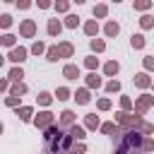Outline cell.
<instances>
[{
	"mask_svg": "<svg viewBox=\"0 0 154 154\" xmlns=\"http://www.w3.org/2000/svg\"><path fill=\"white\" fill-rule=\"evenodd\" d=\"M24 58H26V48H12L10 51V60L12 63H22Z\"/></svg>",
	"mask_w": 154,
	"mask_h": 154,
	"instance_id": "cell-4",
	"label": "cell"
},
{
	"mask_svg": "<svg viewBox=\"0 0 154 154\" xmlns=\"http://www.w3.org/2000/svg\"><path fill=\"white\" fill-rule=\"evenodd\" d=\"M106 34H108V36H116V34H118V24H116V22H108V24H106Z\"/></svg>",
	"mask_w": 154,
	"mask_h": 154,
	"instance_id": "cell-18",
	"label": "cell"
},
{
	"mask_svg": "<svg viewBox=\"0 0 154 154\" xmlns=\"http://www.w3.org/2000/svg\"><path fill=\"white\" fill-rule=\"evenodd\" d=\"M24 91H26V87H24V84H22V82H17V84H14V87H12V96H14V99H17V96H19V94H24Z\"/></svg>",
	"mask_w": 154,
	"mask_h": 154,
	"instance_id": "cell-14",
	"label": "cell"
},
{
	"mask_svg": "<svg viewBox=\"0 0 154 154\" xmlns=\"http://www.w3.org/2000/svg\"><path fill=\"white\" fill-rule=\"evenodd\" d=\"M34 29H36V26H34L31 19H26V22L22 24V34H24V36H34Z\"/></svg>",
	"mask_w": 154,
	"mask_h": 154,
	"instance_id": "cell-7",
	"label": "cell"
},
{
	"mask_svg": "<svg viewBox=\"0 0 154 154\" xmlns=\"http://www.w3.org/2000/svg\"><path fill=\"white\" fill-rule=\"evenodd\" d=\"M55 96H58V99H60V101H65V99H70V91H67V89H65V87H60V89H58V91H55Z\"/></svg>",
	"mask_w": 154,
	"mask_h": 154,
	"instance_id": "cell-22",
	"label": "cell"
},
{
	"mask_svg": "<svg viewBox=\"0 0 154 154\" xmlns=\"http://www.w3.org/2000/svg\"><path fill=\"white\" fill-rule=\"evenodd\" d=\"M55 7H58V10H60V12H65V10H67V2H58V5H55Z\"/></svg>",
	"mask_w": 154,
	"mask_h": 154,
	"instance_id": "cell-40",
	"label": "cell"
},
{
	"mask_svg": "<svg viewBox=\"0 0 154 154\" xmlns=\"http://www.w3.org/2000/svg\"><path fill=\"white\" fill-rule=\"evenodd\" d=\"M75 99H77V103H89V91L87 89H79L75 94Z\"/></svg>",
	"mask_w": 154,
	"mask_h": 154,
	"instance_id": "cell-9",
	"label": "cell"
},
{
	"mask_svg": "<svg viewBox=\"0 0 154 154\" xmlns=\"http://www.w3.org/2000/svg\"><path fill=\"white\" fill-rule=\"evenodd\" d=\"M96 63H99L96 58H87V67H89V70H94V67H96Z\"/></svg>",
	"mask_w": 154,
	"mask_h": 154,
	"instance_id": "cell-36",
	"label": "cell"
},
{
	"mask_svg": "<svg viewBox=\"0 0 154 154\" xmlns=\"http://www.w3.org/2000/svg\"><path fill=\"white\" fill-rule=\"evenodd\" d=\"M48 34H51V36L60 34V22H58V19H51V22H48Z\"/></svg>",
	"mask_w": 154,
	"mask_h": 154,
	"instance_id": "cell-8",
	"label": "cell"
},
{
	"mask_svg": "<svg viewBox=\"0 0 154 154\" xmlns=\"http://www.w3.org/2000/svg\"><path fill=\"white\" fill-rule=\"evenodd\" d=\"M0 65H2V58H0Z\"/></svg>",
	"mask_w": 154,
	"mask_h": 154,
	"instance_id": "cell-44",
	"label": "cell"
},
{
	"mask_svg": "<svg viewBox=\"0 0 154 154\" xmlns=\"http://www.w3.org/2000/svg\"><path fill=\"white\" fill-rule=\"evenodd\" d=\"M70 137H75V140H84V130H82L79 125H72V128H70Z\"/></svg>",
	"mask_w": 154,
	"mask_h": 154,
	"instance_id": "cell-10",
	"label": "cell"
},
{
	"mask_svg": "<svg viewBox=\"0 0 154 154\" xmlns=\"http://www.w3.org/2000/svg\"><path fill=\"white\" fill-rule=\"evenodd\" d=\"M91 48H94V51H103V41L94 38V41H91Z\"/></svg>",
	"mask_w": 154,
	"mask_h": 154,
	"instance_id": "cell-32",
	"label": "cell"
},
{
	"mask_svg": "<svg viewBox=\"0 0 154 154\" xmlns=\"http://www.w3.org/2000/svg\"><path fill=\"white\" fill-rule=\"evenodd\" d=\"M43 51H46V46H43L41 41H36V43L31 46V53H36V55H38V53H43Z\"/></svg>",
	"mask_w": 154,
	"mask_h": 154,
	"instance_id": "cell-24",
	"label": "cell"
},
{
	"mask_svg": "<svg viewBox=\"0 0 154 154\" xmlns=\"http://www.w3.org/2000/svg\"><path fill=\"white\" fill-rule=\"evenodd\" d=\"M84 31H87L89 36H94V34L99 31V26H96V22H87V26H84Z\"/></svg>",
	"mask_w": 154,
	"mask_h": 154,
	"instance_id": "cell-17",
	"label": "cell"
},
{
	"mask_svg": "<svg viewBox=\"0 0 154 154\" xmlns=\"http://www.w3.org/2000/svg\"><path fill=\"white\" fill-rule=\"evenodd\" d=\"M96 125H99V118H96V113L87 116V128H96Z\"/></svg>",
	"mask_w": 154,
	"mask_h": 154,
	"instance_id": "cell-23",
	"label": "cell"
},
{
	"mask_svg": "<svg viewBox=\"0 0 154 154\" xmlns=\"http://www.w3.org/2000/svg\"><path fill=\"white\" fill-rule=\"evenodd\" d=\"M144 137L135 130H118L116 137V152L113 154H140Z\"/></svg>",
	"mask_w": 154,
	"mask_h": 154,
	"instance_id": "cell-1",
	"label": "cell"
},
{
	"mask_svg": "<svg viewBox=\"0 0 154 154\" xmlns=\"http://www.w3.org/2000/svg\"><path fill=\"white\" fill-rule=\"evenodd\" d=\"M106 89H108V91H118V89H120V84L113 79V82H108V84H106Z\"/></svg>",
	"mask_w": 154,
	"mask_h": 154,
	"instance_id": "cell-33",
	"label": "cell"
},
{
	"mask_svg": "<svg viewBox=\"0 0 154 154\" xmlns=\"http://www.w3.org/2000/svg\"><path fill=\"white\" fill-rule=\"evenodd\" d=\"M22 77H24V72H22V67H14V70L10 72V79H14V82H19Z\"/></svg>",
	"mask_w": 154,
	"mask_h": 154,
	"instance_id": "cell-20",
	"label": "cell"
},
{
	"mask_svg": "<svg viewBox=\"0 0 154 154\" xmlns=\"http://www.w3.org/2000/svg\"><path fill=\"white\" fill-rule=\"evenodd\" d=\"M46 55H48V60H58V58H60V51H58L55 46H51V48L46 51Z\"/></svg>",
	"mask_w": 154,
	"mask_h": 154,
	"instance_id": "cell-13",
	"label": "cell"
},
{
	"mask_svg": "<svg viewBox=\"0 0 154 154\" xmlns=\"http://www.w3.org/2000/svg\"><path fill=\"white\" fill-rule=\"evenodd\" d=\"M142 149H144V152H152V149H154V140H149V137H147V140L142 142Z\"/></svg>",
	"mask_w": 154,
	"mask_h": 154,
	"instance_id": "cell-26",
	"label": "cell"
},
{
	"mask_svg": "<svg viewBox=\"0 0 154 154\" xmlns=\"http://www.w3.org/2000/svg\"><path fill=\"white\" fill-rule=\"evenodd\" d=\"M36 128H48L51 123H53V113H48V111H43V113H38L36 116Z\"/></svg>",
	"mask_w": 154,
	"mask_h": 154,
	"instance_id": "cell-3",
	"label": "cell"
},
{
	"mask_svg": "<svg viewBox=\"0 0 154 154\" xmlns=\"http://www.w3.org/2000/svg\"><path fill=\"white\" fill-rule=\"evenodd\" d=\"M77 24H79V17L70 14V17H67V26H77Z\"/></svg>",
	"mask_w": 154,
	"mask_h": 154,
	"instance_id": "cell-29",
	"label": "cell"
},
{
	"mask_svg": "<svg viewBox=\"0 0 154 154\" xmlns=\"http://www.w3.org/2000/svg\"><path fill=\"white\" fill-rule=\"evenodd\" d=\"M149 103H152V96H142V99L137 101V108L144 111V108H149Z\"/></svg>",
	"mask_w": 154,
	"mask_h": 154,
	"instance_id": "cell-15",
	"label": "cell"
},
{
	"mask_svg": "<svg viewBox=\"0 0 154 154\" xmlns=\"http://www.w3.org/2000/svg\"><path fill=\"white\" fill-rule=\"evenodd\" d=\"M38 101H41V103H51V94L41 91V94H38Z\"/></svg>",
	"mask_w": 154,
	"mask_h": 154,
	"instance_id": "cell-34",
	"label": "cell"
},
{
	"mask_svg": "<svg viewBox=\"0 0 154 154\" xmlns=\"http://www.w3.org/2000/svg\"><path fill=\"white\" fill-rule=\"evenodd\" d=\"M0 43H2V36H0Z\"/></svg>",
	"mask_w": 154,
	"mask_h": 154,
	"instance_id": "cell-43",
	"label": "cell"
},
{
	"mask_svg": "<svg viewBox=\"0 0 154 154\" xmlns=\"http://www.w3.org/2000/svg\"><path fill=\"white\" fill-rule=\"evenodd\" d=\"M118 72V63H106V75H116Z\"/></svg>",
	"mask_w": 154,
	"mask_h": 154,
	"instance_id": "cell-25",
	"label": "cell"
},
{
	"mask_svg": "<svg viewBox=\"0 0 154 154\" xmlns=\"http://www.w3.org/2000/svg\"><path fill=\"white\" fill-rule=\"evenodd\" d=\"M46 144L51 154H70V135L60 132V128L46 130Z\"/></svg>",
	"mask_w": 154,
	"mask_h": 154,
	"instance_id": "cell-2",
	"label": "cell"
},
{
	"mask_svg": "<svg viewBox=\"0 0 154 154\" xmlns=\"http://www.w3.org/2000/svg\"><path fill=\"white\" fill-rule=\"evenodd\" d=\"M60 123H63V125H72V123H75V113H72V111H63V113H60Z\"/></svg>",
	"mask_w": 154,
	"mask_h": 154,
	"instance_id": "cell-6",
	"label": "cell"
},
{
	"mask_svg": "<svg viewBox=\"0 0 154 154\" xmlns=\"http://www.w3.org/2000/svg\"><path fill=\"white\" fill-rule=\"evenodd\" d=\"M142 46H144V36L142 34H135L132 36V48H142Z\"/></svg>",
	"mask_w": 154,
	"mask_h": 154,
	"instance_id": "cell-12",
	"label": "cell"
},
{
	"mask_svg": "<svg viewBox=\"0 0 154 154\" xmlns=\"http://www.w3.org/2000/svg\"><path fill=\"white\" fill-rule=\"evenodd\" d=\"M17 116H19L22 120H29V118H31V108H29V106H24V108H19V111H17Z\"/></svg>",
	"mask_w": 154,
	"mask_h": 154,
	"instance_id": "cell-16",
	"label": "cell"
},
{
	"mask_svg": "<svg viewBox=\"0 0 154 154\" xmlns=\"http://www.w3.org/2000/svg\"><path fill=\"white\" fill-rule=\"evenodd\" d=\"M10 24H12V17L10 14H2L0 17V26H10Z\"/></svg>",
	"mask_w": 154,
	"mask_h": 154,
	"instance_id": "cell-27",
	"label": "cell"
},
{
	"mask_svg": "<svg viewBox=\"0 0 154 154\" xmlns=\"http://www.w3.org/2000/svg\"><path fill=\"white\" fill-rule=\"evenodd\" d=\"M135 7H137V10H147V7H149V2H135Z\"/></svg>",
	"mask_w": 154,
	"mask_h": 154,
	"instance_id": "cell-39",
	"label": "cell"
},
{
	"mask_svg": "<svg viewBox=\"0 0 154 154\" xmlns=\"http://www.w3.org/2000/svg\"><path fill=\"white\" fill-rule=\"evenodd\" d=\"M63 75H65L67 79H77V77H79V67H75V65H65Z\"/></svg>",
	"mask_w": 154,
	"mask_h": 154,
	"instance_id": "cell-5",
	"label": "cell"
},
{
	"mask_svg": "<svg viewBox=\"0 0 154 154\" xmlns=\"http://www.w3.org/2000/svg\"><path fill=\"white\" fill-rule=\"evenodd\" d=\"M101 130H103V132H113L116 125H113V123H106V125H101Z\"/></svg>",
	"mask_w": 154,
	"mask_h": 154,
	"instance_id": "cell-37",
	"label": "cell"
},
{
	"mask_svg": "<svg viewBox=\"0 0 154 154\" xmlns=\"http://www.w3.org/2000/svg\"><path fill=\"white\" fill-rule=\"evenodd\" d=\"M2 43H5V46H14V36H12V34L2 36Z\"/></svg>",
	"mask_w": 154,
	"mask_h": 154,
	"instance_id": "cell-31",
	"label": "cell"
},
{
	"mask_svg": "<svg viewBox=\"0 0 154 154\" xmlns=\"http://www.w3.org/2000/svg\"><path fill=\"white\" fill-rule=\"evenodd\" d=\"M87 84H89V87H99V84H101V79H99V77H96L94 72H91V75L87 77Z\"/></svg>",
	"mask_w": 154,
	"mask_h": 154,
	"instance_id": "cell-21",
	"label": "cell"
},
{
	"mask_svg": "<svg viewBox=\"0 0 154 154\" xmlns=\"http://www.w3.org/2000/svg\"><path fill=\"white\" fill-rule=\"evenodd\" d=\"M135 84H137V87H149V77L142 72V75H137V77H135Z\"/></svg>",
	"mask_w": 154,
	"mask_h": 154,
	"instance_id": "cell-11",
	"label": "cell"
},
{
	"mask_svg": "<svg viewBox=\"0 0 154 154\" xmlns=\"http://www.w3.org/2000/svg\"><path fill=\"white\" fill-rule=\"evenodd\" d=\"M99 108H101V111L111 108V101H108V99H101V101H99Z\"/></svg>",
	"mask_w": 154,
	"mask_h": 154,
	"instance_id": "cell-35",
	"label": "cell"
},
{
	"mask_svg": "<svg viewBox=\"0 0 154 154\" xmlns=\"http://www.w3.org/2000/svg\"><path fill=\"white\" fill-rule=\"evenodd\" d=\"M5 87H7V82H5V79H0V91H2Z\"/></svg>",
	"mask_w": 154,
	"mask_h": 154,
	"instance_id": "cell-41",
	"label": "cell"
},
{
	"mask_svg": "<svg viewBox=\"0 0 154 154\" xmlns=\"http://www.w3.org/2000/svg\"><path fill=\"white\" fill-rule=\"evenodd\" d=\"M0 132H2V123H0Z\"/></svg>",
	"mask_w": 154,
	"mask_h": 154,
	"instance_id": "cell-42",
	"label": "cell"
},
{
	"mask_svg": "<svg viewBox=\"0 0 154 154\" xmlns=\"http://www.w3.org/2000/svg\"><path fill=\"white\" fill-rule=\"evenodd\" d=\"M94 14H96V17H103V14H106V5H99V7H94Z\"/></svg>",
	"mask_w": 154,
	"mask_h": 154,
	"instance_id": "cell-28",
	"label": "cell"
},
{
	"mask_svg": "<svg viewBox=\"0 0 154 154\" xmlns=\"http://www.w3.org/2000/svg\"><path fill=\"white\" fill-rule=\"evenodd\" d=\"M152 24H154V22H152V17H149V14H144V17H142V26H144V29H149Z\"/></svg>",
	"mask_w": 154,
	"mask_h": 154,
	"instance_id": "cell-30",
	"label": "cell"
},
{
	"mask_svg": "<svg viewBox=\"0 0 154 154\" xmlns=\"http://www.w3.org/2000/svg\"><path fill=\"white\" fill-rule=\"evenodd\" d=\"M58 51H60V55H65V58H67V55H72V46H70V43H60V48H58Z\"/></svg>",
	"mask_w": 154,
	"mask_h": 154,
	"instance_id": "cell-19",
	"label": "cell"
},
{
	"mask_svg": "<svg viewBox=\"0 0 154 154\" xmlns=\"http://www.w3.org/2000/svg\"><path fill=\"white\" fill-rule=\"evenodd\" d=\"M144 65H147V70H154V58H144Z\"/></svg>",
	"mask_w": 154,
	"mask_h": 154,
	"instance_id": "cell-38",
	"label": "cell"
}]
</instances>
